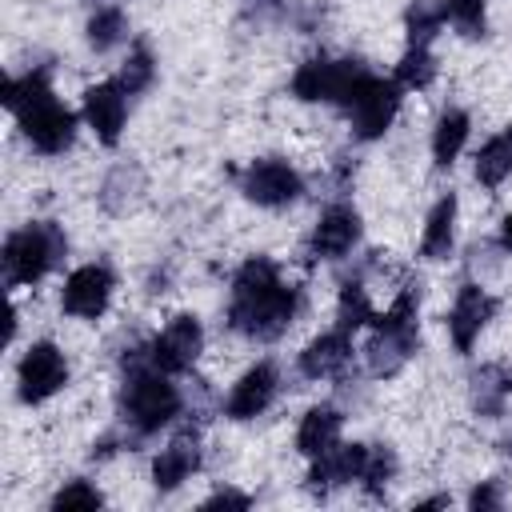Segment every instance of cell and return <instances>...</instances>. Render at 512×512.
<instances>
[{"label": "cell", "instance_id": "cell-33", "mask_svg": "<svg viewBox=\"0 0 512 512\" xmlns=\"http://www.w3.org/2000/svg\"><path fill=\"white\" fill-rule=\"evenodd\" d=\"M248 504H252V500H248L244 492H216L204 508H248Z\"/></svg>", "mask_w": 512, "mask_h": 512}, {"label": "cell", "instance_id": "cell-1", "mask_svg": "<svg viewBox=\"0 0 512 512\" xmlns=\"http://www.w3.org/2000/svg\"><path fill=\"white\" fill-rule=\"evenodd\" d=\"M296 304H300V296L292 284H284L280 268L268 256H252L232 276L228 324L252 340H276L288 332Z\"/></svg>", "mask_w": 512, "mask_h": 512}, {"label": "cell", "instance_id": "cell-23", "mask_svg": "<svg viewBox=\"0 0 512 512\" xmlns=\"http://www.w3.org/2000/svg\"><path fill=\"white\" fill-rule=\"evenodd\" d=\"M464 140H468V116L460 108H448L436 120V132H432V160H436V168H452V160L460 156Z\"/></svg>", "mask_w": 512, "mask_h": 512}, {"label": "cell", "instance_id": "cell-8", "mask_svg": "<svg viewBox=\"0 0 512 512\" xmlns=\"http://www.w3.org/2000/svg\"><path fill=\"white\" fill-rule=\"evenodd\" d=\"M240 192L260 204V208H284L292 204L300 192H304V180L300 172L288 164V160H276V156H264V160H252L240 176Z\"/></svg>", "mask_w": 512, "mask_h": 512}, {"label": "cell", "instance_id": "cell-32", "mask_svg": "<svg viewBox=\"0 0 512 512\" xmlns=\"http://www.w3.org/2000/svg\"><path fill=\"white\" fill-rule=\"evenodd\" d=\"M468 504H472V508H496V504H500V492H496V484L488 480V484H480V488H472V496H468Z\"/></svg>", "mask_w": 512, "mask_h": 512}, {"label": "cell", "instance_id": "cell-35", "mask_svg": "<svg viewBox=\"0 0 512 512\" xmlns=\"http://www.w3.org/2000/svg\"><path fill=\"white\" fill-rule=\"evenodd\" d=\"M448 504V496H428V500H420L416 508H444Z\"/></svg>", "mask_w": 512, "mask_h": 512}, {"label": "cell", "instance_id": "cell-19", "mask_svg": "<svg viewBox=\"0 0 512 512\" xmlns=\"http://www.w3.org/2000/svg\"><path fill=\"white\" fill-rule=\"evenodd\" d=\"M336 440H340V412H336L332 404L308 408L304 420H300V428H296V448H300L304 456H320V452H328Z\"/></svg>", "mask_w": 512, "mask_h": 512}, {"label": "cell", "instance_id": "cell-17", "mask_svg": "<svg viewBox=\"0 0 512 512\" xmlns=\"http://www.w3.org/2000/svg\"><path fill=\"white\" fill-rule=\"evenodd\" d=\"M348 360H352V340H348L344 328H336V332L316 336V340L300 352V372H304L308 380H328V376H340V372L348 368Z\"/></svg>", "mask_w": 512, "mask_h": 512}, {"label": "cell", "instance_id": "cell-14", "mask_svg": "<svg viewBox=\"0 0 512 512\" xmlns=\"http://www.w3.org/2000/svg\"><path fill=\"white\" fill-rule=\"evenodd\" d=\"M364 452H368V444H332L328 452L312 456V468H308V488H312L316 496H328L332 488L360 480Z\"/></svg>", "mask_w": 512, "mask_h": 512}, {"label": "cell", "instance_id": "cell-26", "mask_svg": "<svg viewBox=\"0 0 512 512\" xmlns=\"http://www.w3.org/2000/svg\"><path fill=\"white\" fill-rule=\"evenodd\" d=\"M376 316H372V304H368V292H364V284L360 280H348L344 288H340V300H336V324L344 328V332H356V328H364V324H372Z\"/></svg>", "mask_w": 512, "mask_h": 512}, {"label": "cell", "instance_id": "cell-5", "mask_svg": "<svg viewBox=\"0 0 512 512\" xmlns=\"http://www.w3.org/2000/svg\"><path fill=\"white\" fill-rule=\"evenodd\" d=\"M64 232L48 220L40 224H24L20 232H12L4 240V284L8 288H24L36 284L40 276H48L60 260H64Z\"/></svg>", "mask_w": 512, "mask_h": 512}, {"label": "cell", "instance_id": "cell-31", "mask_svg": "<svg viewBox=\"0 0 512 512\" xmlns=\"http://www.w3.org/2000/svg\"><path fill=\"white\" fill-rule=\"evenodd\" d=\"M104 504V496L88 484V480H72V484H64L56 496H52V508L56 512H64V508H100Z\"/></svg>", "mask_w": 512, "mask_h": 512}, {"label": "cell", "instance_id": "cell-3", "mask_svg": "<svg viewBox=\"0 0 512 512\" xmlns=\"http://www.w3.org/2000/svg\"><path fill=\"white\" fill-rule=\"evenodd\" d=\"M120 416H124V424H132L136 436H152L180 416V392H176V384L164 380L160 368L132 364L128 380L120 388Z\"/></svg>", "mask_w": 512, "mask_h": 512}, {"label": "cell", "instance_id": "cell-9", "mask_svg": "<svg viewBox=\"0 0 512 512\" xmlns=\"http://www.w3.org/2000/svg\"><path fill=\"white\" fill-rule=\"evenodd\" d=\"M16 384H20V400H24V404H40V400L56 396V392L68 384L64 352H60L56 344H48V340L32 344V348L20 356Z\"/></svg>", "mask_w": 512, "mask_h": 512}, {"label": "cell", "instance_id": "cell-13", "mask_svg": "<svg viewBox=\"0 0 512 512\" xmlns=\"http://www.w3.org/2000/svg\"><path fill=\"white\" fill-rule=\"evenodd\" d=\"M492 312H496V300H492L480 284H464V288L456 292L452 312H448L452 344H456L460 352H472V344H476V336L484 332V324L492 320Z\"/></svg>", "mask_w": 512, "mask_h": 512}, {"label": "cell", "instance_id": "cell-10", "mask_svg": "<svg viewBox=\"0 0 512 512\" xmlns=\"http://www.w3.org/2000/svg\"><path fill=\"white\" fill-rule=\"evenodd\" d=\"M360 72H364L360 60H324V56H316V60H304L296 68L292 92L300 100H336L340 104L348 96V88L356 84Z\"/></svg>", "mask_w": 512, "mask_h": 512}, {"label": "cell", "instance_id": "cell-12", "mask_svg": "<svg viewBox=\"0 0 512 512\" xmlns=\"http://www.w3.org/2000/svg\"><path fill=\"white\" fill-rule=\"evenodd\" d=\"M356 240H360V216H356V208L332 204L316 220V228L308 236V256L312 260H340L344 252H352Z\"/></svg>", "mask_w": 512, "mask_h": 512}, {"label": "cell", "instance_id": "cell-2", "mask_svg": "<svg viewBox=\"0 0 512 512\" xmlns=\"http://www.w3.org/2000/svg\"><path fill=\"white\" fill-rule=\"evenodd\" d=\"M4 104L8 112H16L24 136L32 140V148L56 156L72 144L76 136V116L52 96L48 88V72H24V76H12L4 84Z\"/></svg>", "mask_w": 512, "mask_h": 512}, {"label": "cell", "instance_id": "cell-20", "mask_svg": "<svg viewBox=\"0 0 512 512\" xmlns=\"http://www.w3.org/2000/svg\"><path fill=\"white\" fill-rule=\"evenodd\" d=\"M452 236H456V196H440L428 212L424 236H420V256L424 260H444L452 252Z\"/></svg>", "mask_w": 512, "mask_h": 512}, {"label": "cell", "instance_id": "cell-30", "mask_svg": "<svg viewBox=\"0 0 512 512\" xmlns=\"http://www.w3.org/2000/svg\"><path fill=\"white\" fill-rule=\"evenodd\" d=\"M448 20L456 24L460 36L480 40L484 36V0H448Z\"/></svg>", "mask_w": 512, "mask_h": 512}, {"label": "cell", "instance_id": "cell-21", "mask_svg": "<svg viewBox=\"0 0 512 512\" xmlns=\"http://www.w3.org/2000/svg\"><path fill=\"white\" fill-rule=\"evenodd\" d=\"M512 396V368L504 364H484L476 376H472V408L480 416H500L504 404Z\"/></svg>", "mask_w": 512, "mask_h": 512}, {"label": "cell", "instance_id": "cell-6", "mask_svg": "<svg viewBox=\"0 0 512 512\" xmlns=\"http://www.w3.org/2000/svg\"><path fill=\"white\" fill-rule=\"evenodd\" d=\"M340 108L348 112L352 128L360 140H376L392 128L396 112H400V84L396 80H384V76H372L368 68L356 76V84L348 88V96L340 100Z\"/></svg>", "mask_w": 512, "mask_h": 512}, {"label": "cell", "instance_id": "cell-24", "mask_svg": "<svg viewBox=\"0 0 512 512\" xmlns=\"http://www.w3.org/2000/svg\"><path fill=\"white\" fill-rule=\"evenodd\" d=\"M444 20H448V0H412L408 12H404L408 44H428L440 32Z\"/></svg>", "mask_w": 512, "mask_h": 512}, {"label": "cell", "instance_id": "cell-22", "mask_svg": "<svg viewBox=\"0 0 512 512\" xmlns=\"http://www.w3.org/2000/svg\"><path fill=\"white\" fill-rule=\"evenodd\" d=\"M508 176H512V124L496 132L492 140H484V148L476 152V180L484 188H496Z\"/></svg>", "mask_w": 512, "mask_h": 512}, {"label": "cell", "instance_id": "cell-16", "mask_svg": "<svg viewBox=\"0 0 512 512\" xmlns=\"http://www.w3.org/2000/svg\"><path fill=\"white\" fill-rule=\"evenodd\" d=\"M276 388H280V376H276V364L260 360L256 368H248L236 384H232V396H228V416L232 420H252L260 416L272 400H276Z\"/></svg>", "mask_w": 512, "mask_h": 512}, {"label": "cell", "instance_id": "cell-34", "mask_svg": "<svg viewBox=\"0 0 512 512\" xmlns=\"http://www.w3.org/2000/svg\"><path fill=\"white\" fill-rule=\"evenodd\" d=\"M500 248L504 252H512V212L504 216V224H500Z\"/></svg>", "mask_w": 512, "mask_h": 512}, {"label": "cell", "instance_id": "cell-28", "mask_svg": "<svg viewBox=\"0 0 512 512\" xmlns=\"http://www.w3.org/2000/svg\"><path fill=\"white\" fill-rule=\"evenodd\" d=\"M124 32H128V20H124L120 8H96V16L88 20V44H92L96 52L116 48V44L124 40Z\"/></svg>", "mask_w": 512, "mask_h": 512}, {"label": "cell", "instance_id": "cell-25", "mask_svg": "<svg viewBox=\"0 0 512 512\" xmlns=\"http://www.w3.org/2000/svg\"><path fill=\"white\" fill-rule=\"evenodd\" d=\"M396 476V452L388 444H368L364 452V468H360V480H364V492L368 496H384L388 484Z\"/></svg>", "mask_w": 512, "mask_h": 512}, {"label": "cell", "instance_id": "cell-27", "mask_svg": "<svg viewBox=\"0 0 512 512\" xmlns=\"http://www.w3.org/2000/svg\"><path fill=\"white\" fill-rule=\"evenodd\" d=\"M436 76V56L428 52V44H408V52L396 64V84L400 88H428Z\"/></svg>", "mask_w": 512, "mask_h": 512}, {"label": "cell", "instance_id": "cell-18", "mask_svg": "<svg viewBox=\"0 0 512 512\" xmlns=\"http://www.w3.org/2000/svg\"><path fill=\"white\" fill-rule=\"evenodd\" d=\"M200 468V444L196 432H180L168 448H160V456L152 460V484L160 492H172L176 484H184L192 472Z\"/></svg>", "mask_w": 512, "mask_h": 512}, {"label": "cell", "instance_id": "cell-7", "mask_svg": "<svg viewBox=\"0 0 512 512\" xmlns=\"http://www.w3.org/2000/svg\"><path fill=\"white\" fill-rule=\"evenodd\" d=\"M200 348H204V328H200L196 316L184 312V316H172L160 328V336L148 344V364L160 368L164 376H180L196 364Z\"/></svg>", "mask_w": 512, "mask_h": 512}, {"label": "cell", "instance_id": "cell-4", "mask_svg": "<svg viewBox=\"0 0 512 512\" xmlns=\"http://www.w3.org/2000/svg\"><path fill=\"white\" fill-rule=\"evenodd\" d=\"M416 304H420V292L408 284V288H400L392 308L372 320V340L364 348L372 376H396L412 360L416 336H420L416 332Z\"/></svg>", "mask_w": 512, "mask_h": 512}, {"label": "cell", "instance_id": "cell-15", "mask_svg": "<svg viewBox=\"0 0 512 512\" xmlns=\"http://www.w3.org/2000/svg\"><path fill=\"white\" fill-rule=\"evenodd\" d=\"M128 92L120 88V80H108V84H92L84 92V120L88 128L104 140V144H116L120 140V128H124V116H128Z\"/></svg>", "mask_w": 512, "mask_h": 512}, {"label": "cell", "instance_id": "cell-11", "mask_svg": "<svg viewBox=\"0 0 512 512\" xmlns=\"http://www.w3.org/2000/svg\"><path fill=\"white\" fill-rule=\"evenodd\" d=\"M108 300H112V272H108V264H84V268H76L64 280V292H60V308L68 316H80V320L104 316Z\"/></svg>", "mask_w": 512, "mask_h": 512}, {"label": "cell", "instance_id": "cell-29", "mask_svg": "<svg viewBox=\"0 0 512 512\" xmlns=\"http://www.w3.org/2000/svg\"><path fill=\"white\" fill-rule=\"evenodd\" d=\"M152 76H156V60H152V52L144 48V44H136L132 52H128V60H124V72H120V88L132 96V92H144L148 84H152Z\"/></svg>", "mask_w": 512, "mask_h": 512}]
</instances>
